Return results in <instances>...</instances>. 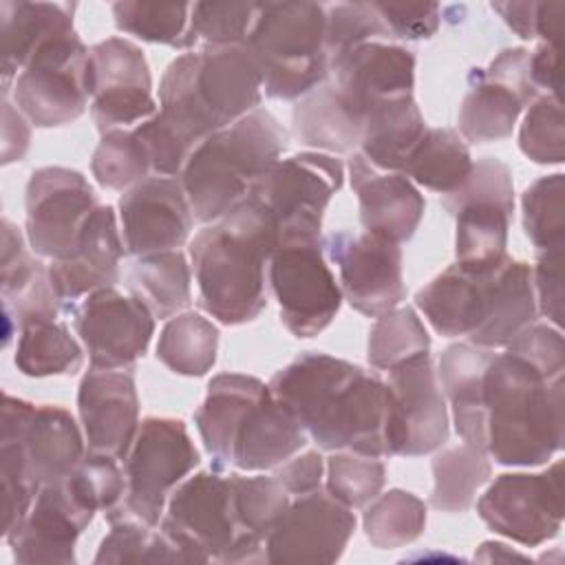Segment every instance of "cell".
<instances>
[{
    "instance_id": "25",
    "label": "cell",
    "mask_w": 565,
    "mask_h": 565,
    "mask_svg": "<svg viewBox=\"0 0 565 565\" xmlns=\"http://www.w3.org/2000/svg\"><path fill=\"white\" fill-rule=\"evenodd\" d=\"M86 452L126 459L139 430V397L130 371L90 369L77 391Z\"/></svg>"
},
{
    "instance_id": "4",
    "label": "cell",
    "mask_w": 565,
    "mask_h": 565,
    "mask_svg": "<svg viewBox=\"0 0 565 565\" xmlns=\"http://www.w3.org/2000/svg\"><path fill=\"white\" fill-rule=\"evenodd\" d=\"M263 79L243 44L205 46L170 62L159 84V119L192 150L256 110Z\"/></svg>"
},
{
    "instance_id": "33",
    "label": "cell",
    "mask_w": 565,
    "mask_h": 565,
    "mask_svg": "<svg viewBox=\"0 0 565 565\" xmlns=\"http://www.w3.org/2000/svg\"><path fill=\"white\" fill-rule=\"evenodd\" d=\"M494 349L475 347L470 342H457L444 349L439 358V380L444 395L452 408V422L463 444L486 452V426H483V373L492 360Z\"/></svg>"
},
{
    "instance_id": "2",
    "label": "cell",
    "mask_w": 565,
    "mask_h": 565,
    "mask_svg": "<svg viewBox=\"0 0 565 565\" xmlns=\"http://www.w3.org/2000/svg\"><path fill=\"white\" fill-rule=\"evenodd\" d=\"M486 455L501 466H541L563 448V375L550 377L523 358L494 353L483 373Z\"/></svg>"
},
{
    "instance_id": "48",
    "label": "cell",
    "mask_w": 565,
    "mask_h": 565,
    "mask_svg": "<svg viewBox=\"0 0 565 565\" xmlns=\"http://www.w3.org/2000/svg\"><path fill=\"white\" fill-rule=\"evenodd\" d=\"M324 490L347 508L369 505L384 488L386 468L377 457L360 452H335L327 459Z\"/></svg>"
},
{
    "instance_id": "53",
    "label": "cell",
    "mask_w": 565,
    "mask_h": 565,
    "mask_svg": "<svg viewBox=\"0 0 565 565\" xmlns=\"http://www.w3.org/2000/svg\"><path fill=\"white\" fill-rule=\"evenodd\" d=\"M505 351L523 358L541 373L550 377H561L565 371V351L561 329L550 324H530L519 335H514Z\"/></svg>"
},
{
    "instance_id": "59",
    "label": "cell",
    "mask_w": 565,
    "mask_h": 565,
    "mask_svg": "<svg viewBox=\"0 0 565 565\" xmlns=\"http://www.w3.org/2000/svg\"><path fill=\"white\" fill-rule=\"evenodd\" d=\"M492 11L501 15V20L523 40H534L536 38V7L539 2H492Z\"/></svg>"
},
{
    "instance_id": "38",
    "label": "cell",
    "mask_w": 565,
    "mask_h": 565,
    "mask_svg": "<svg viewBox=\"0 0 565 565\" xmlns=\"http://www.w3.org/2000/svg\"><path fill=\"white\" fill-rule=\"evenodd\" d=\"M128 282L132 296L141 298L154 318H174L192 302L190 265L179 249L137 256Z\"/></svg>"
},
{
    "instance_id": "32",
    "label": "cell",
    "mask_w": 565,
    "mask_h": 565,
    "mask_svg": "<svg viewBox=\"0 0 565 565\" xmlns=\"http://www.w3.org/2000/svg\"><path fill=\"white\" fill-rule=\"evenodd\" d=\"M267 391L269 384L243 373H221L210 380L205 399L194 413V424L216 470L230 468L234 435L249 406Z\"/></svg>"
},
{
    "instance_id": "49",
    "label": "cell",
    "mask_w": 565,
    "mask_h": 565,
    "mask_svg": "<svg viewBox=\"0 0 565 565\" xmlns=\"http://www.w3.org/2000/svg\"><path fill=\"white\" fill-rule=\"evenodd\" d=\"M391 31L375 4L366 2H342L327 7V26H324V51L331 64L349 53L351 49L366 42H386L391 40Z\"/></svg>"
},
{
    "instance_id": "30",
    "label": "cell",
    "mask_w": 565,
    "mask_h": 565,
    "mask_svg": "<svg viewBox=\"0 0 565 565\" xmlns=\"http://www.w3.org/2000/svg\"><path fill=\"white\" fill-rule=\"evenodd\" d=\"M492 274L455 263L415 294V305L439 335H472L488 313Z\"/></svg>"
},
{
    "instance_id": "35",
    "label": "cell",
    "mask_w": 565,
    "mask_h": 565,
    "mask_svg": "<svg viewBox=\"0 0 565 565\" xmlns=\"http://www.w3.org/2000/svg\"><path fill=\"white\" fill-rule=\"evenodd\" d=\"M291 119L296 137L318 152L342 154L360 148L362 124L347 110L329 79L298 99Z\"/></svg>"
},
{
    "instance_id": "23",
    "label": "cell",
    "mask_w": 565,
    "mask_h": 565,
    "mask_svg": "<svg viewBox=\"0 0 565 565\" xmlns=\"http://www.w3.org/2000/svg\"><path fill=\"white\" fill-rule=\"evenodd\" d=\"M119 221L126 254L148 256L179 249L194 214L179 177H148L121 194Z\"/></svg>"
},
{
    "instance_id": "20",
    "label": "cell",
    "mask_w": 565,
    "mask_h": 565,
    "mask_svg": "<svg viewBox=\"0 0 565 565\" xmlns=\"http://www.w3.org/2000/svg\"><path fill=\"white\" fill-rule=\"evenodd\" d=\"M353 530L355 516L351 508L318 488L289 501L265 539V561L335 563L344 554Z\"/></svg>"
},
{
    "instance_id": "39",
    "label": "cell",
    "mask_w": 565,
    "mask_h": 565,
    "mask_svg": "<svg viewBox=\"0 0 565 565\" xmlns=\"http://www.w3.org/2000/svg\"><path fill=\"white\" fill-rule=\"evenodd\" d=\"M218 351V329L194 311L177 313L166 322L157 342V358L177 375L201 377Z\"/></svg>"
},
{
    "instance_id": "1",
    "label": "cell",
    "mask_w": 565,
    "mask_h": 565,
    "mask_svg": "<svg viewBox=\"0 0 565 565\" xmlns=\"http://www.w3.org/2000/svg\"><path fill=\"white\" fill-rule=\"evenodd\" d=\"M269 391L322 450L395 455V402L375 371L329 353H302L269 380Z\"/></svg>"
},
{
    "instance_id": "16",
    "label": "cell",
    "mask_w": 565,
    "mask_h": 565,
    "mask_svg": "<svg viewBox=\"0 0 565 565\" xmlns=\"http://www.w3.org/2000/svg\"><path fill=\"white\" fill-rule=\"evenodd\" d=\"M86 86L90 117L102 135L141 124L157 113L146 55L126 38H106L88 49Z\"/></svg>"
},
{
    "instance_id": "37",
    "label": "cell",
    "mask_w": 565,
    "mask_h": 565,
    "mask_svg": "<svg viewBox=\"0 0 565 565\" xmlns=\"http://www.w3.org/2000/svg\"><path fill=\"white\" fill-rule=\"evenodd\" d=\"M472 157L459 132L450 128H426L411 150L402 174L437 194H450L463 185L472 170Z\"/></svg>"
},
{
    "instance_id": "58",
    "label": "cell",
    "mask_w": 565,
    "mask_h": 565,
    "mask_svg": "<svg viewBox=\"0 0 565 565\" xmlns=\"http://www.w3.org/2000/svg\"><path fill=\"white\" fill-rule=\"evenodd\" d=\"M561 46L543 42L534 53H530V79L536 90H545L543 95H552L561 99Z\"/></svg>"
},
{
    "instance_id": "6",
    "label": "cell",
    "mask_w": 565,
    "mask_h": 565,
    "mask_svg": "<svg viewBox=\"0 0 565 565\" xmlns=\"http://www.w3.org/2000/svg\"><path fill=\"white\" fill-rule=\"evenodd\" d=\"M287 141V130L265 108L203 139L179 177L194 218L216 223L243 203L252 183L280 159Z\"/></svg>"
},
{
    "instance_id": "60",
    "label": "cell",
    "mask_w": 565,
    "mask_h": 565,
    "mask_svg": "<svg viewBox=\"0 0 565 565\" xmlns=\"http://www.w3.org/2000/svg\"><path fill=\"white\" fill-rule=\"evenodd\" d=\"M563 15H565V2H539L536 38H543V42H547V44L561 46Z\"/></svg>"
},
{
    "instance_id": "43",
    "label": "cell",
    "mask_w": 565,
    "mask_h": 565,
    "mask_svg": "<svg viewBox=\"0 0 565 565\" xmlns=\"http://www.w3.org/2000/svg\"><path fill=\"white\" fill-rule=\"evenodd\" d=\"M364 534L377 550H395L413 543L426 527V505L419 497L406 490H388L377 494L364 516Z\"/></svg>"
},
{
    "instance_id": "9",
    "label": "cell",
    "mask_w": 565,
    "mask_h": 565,
    "mask_svg": "<svg viewBox=\"0 0 565 565\" xmlns=\"http://www.w3.org/2000/svg\"><path fill=\"white\" fill-rule=\"evenodd\" d=\"M441 205L455 216V256L468 271H492L505 258L508 230L514 212V183L510 168L483 157L472 163L463 185L441 196Z\"/></svg>"
},
{
    "instance_id": "27",
    "label": "cell",
    "mask_w": 565,
    "mask_h": 565,
    "mask_svg": "<svg viewBox=\"0 0 565 565\" xmlns=\"http://www.w3.org/2000/svg\"><path fill=\"white\" fill-rule=\"evenodd\" d=\"M126 254L115 210L99 205L86 221L77 249L62 260H51L49 276L62 302H75L119 280V260Z\"/></svg>"
},
{
    "instance_id": "10",
    "label": "cell",
    "mask_w": 565,
    "mask_h": 565,
    "mask_svg": "<svg viewBox=\"0 0 565 565\" xmlns=\"http://www.w3.org/2000/svg\"><path fill=\"white\" fill-rule=\"evenodd\" d=\"M344 183V166L335 154L298 152L278 159L258 177L247 196L269 214L278 245L296 238H320L322 216Z\"/></svg>"
},
{
    "instance_id": "31",
    "label": "cell",
    "mask_w": 565,
    "mask_h": 565,
    "mask_svg": "<svg viewBox=\"0 0 565 565\" xmlns=\"http://www.w3.org/2000/svg\"><path fill=\"white\" fill-rule=\"evenodd\" d=\"M73 2H24L2 0V97L33 55L51 40L73 33Z\"/></svg>"
},
{
    "instance_id": "55",
    "label": "cell",
    "mask_w": 565,
    "mask_h": 565,
    "mask_svg": "<svg viewBox=\"0 0 565 565\" xmlns=\"http://www.w3.org/2000/svg\"><path fill=\"white\" fill-rule=\"evenodd\" d=\"M536 309L556 327L563 324V249L543 252L532 269Z\"/></svg>"
},
{
    "instance_id": "14",
    "label": "cell",
    "mask_w": 565,
    "mask_h": 565,
    "mask_svg": "<svg viewBox=\"0 0 565 565\" xmlns=\"http://www.w3.org/2000/svg\"><path fill=\"white\" fill-rule=\"evenodd\" d=\"M563 461L543 472L499 475L477 501L481 521L525 547L554 539L563 527Z\"/></svg>"
},
{
    "instance_id": "8",
    "label": "cell",
    "mask_w": 565,
    "mask_h": 565,
    "mask_svg": "<svg viewBox=\"0 0 565 565\" xmlns=\"http://www.w3.org/2000/svg\"><path fill=\"white\" fill-rule=\"evenodd\" d=\"M159 523L190 563L265 561V541L252 536L238 519L232 475L216 468L183 479Z\"/></svg>"
},
{
    "instance_id": "12",
    "label": "cell",
    "mask_w": 565,
    "mask_h": 565,
    "mask_svg": "<svg viewBox=\"0 0 565 565\" xmlns=\"http://www.w3.org/2000/svg\"><path fill=\"white\" fill-rule=\"evenodd\" d=\"M267 276L280 320L296 338H313L324 331L344 300L327 265L322 238L280 243L267 263Z\"/></svg>"
},
{
    "instance_id": "45",
    "label": "cell",
    "mask_w": 565,
    "mask_h": 565,
    "mask_svg": "<svg viewBox=\"0 0 565 565\" xmlns=\"http://www.w3.org/2000/svg\"><path fill=\"white\" fill-rule=\"evenodd\" d=\"M110 532L102 539L95 563H190L188 556L159 530L132 519L108 521Z\"/></svg>"
},
{
    "instance_id": "47",
    "label": "cell",
    "mask_w": 565,
    "mask_h": 565,
    "mask_svg": "<svg viewBox=\"0 0 565 565\" xmlns=\"http://www.w3.org/2000/svg\"><path fill=\"white\" fill-rule=\"evenodd\" d=\"M95 181L108 190H128L148 179L150 161L135 130H110L102 135L90 161Z\"/></svg>"
},
{
    "instance_id": "41",
    "label": "cell",
    "mask_w": 565,
    "mask_h": 565,
    "mask_svg": "<svg viewBox=\"0 0 565 565\" xmlns=\"http://www.w3.org/2000/svg\"><path fill=\"white\" fill-rule=\"evenodd\" d=\"M113 18L119 31L150 44L190 49L196 44L192 2H115Z\"/></svg>"
},
{
    "instance_id": "28",
    "label": "cell",
    "mask_w": 565,
    "mask_h": 565,
    "mask_svg": "<svg viewBox=\"0 0 565 565\" xmlns=\"http://www.w3.org/2000/svg\"><path fill=\"white\" fill-rule=\"evenodd\" d=\"M2 305H4V344L11 338V324L18 329L38 322H51L62 309V298L55 291L49 267L31 258L24 247L20 230L4 218L2 221Z\"/></svg>"
},
{
    "instance_id": "50",
    "label": "cell",
    "mask_w": 565,
    "mask_h": 565,
    "mask_svg": "<svg viewBox=\"0 0 565 565\" xmlns=\"http://www.w3.org/2000/svg\"><path fill=\"white\" fill-rule=\"evenodd\" d=\"M521 152L541 166H558L565 159V130L561 99L552 95H539L519 130Z\"/></svg>"
},
{
    "instance_id": "56",
    "label": "cell",
    "mask_w": 565,
    "mask_h": 565,
    "mask_svg": "<svg viewBox=\"0 0 565 565\" xmlns=\"http://www.w3.org/2000/svg\"><path fill=\"white\" fill-rule=\"evenodd\" d=\"M322 472H324V461L320 452L309 450L305 455H294L285 463H280L274 472L278 483L294 497L313 492L322 483Z\"/></svg>"
},
{
    "instance_id": "44",
    "label": "cell",
    "mask_w": 565,
    "mask_h": 565,
    "mask_svg": "<svg viewBox=\"0 0 565 565\" xmlns=\"http://www.w3.org/2000/svg\"><path fill=\"white\" fill-rule=\"evenodd\" d=\"M430 335L411 307H395L377 316L369 331L366 358L373 369L391 371L393 366L428 353Z\"/></svg>"
},
{
    "instance_id": "19",
    "label": "cell",
    "mask_w": 565,
    "mask_h": 565,
    "mask_svg": "<svg viewBox=\"0 0 565 565\" xmlns=\"http://www.w3.org/2000/svg\"><path fill=\"white\" fill-rule=\"evenodd\" d=\"M73 327L90 366L115 371L146 353L154 333V316L141 298L106 287L73 307Z\"/></svg>"
},
{
    "instance_id": "22",
    "label": "cell",
    "mask_w": 565,
    "mask_h": 565,
    "mask_svg": "<svg viewBox=\"0 0 565 565\" xmlns=\"http://www.w3.org/2000/svg\"><path fill=\"white\" fill-rule=\"evenodd\" d=\"M97 508L73 479L40 488L24 521L7 536L18 563H75L77 536L88 527Z\"/></svg>"
},
{
    "instance_id": "15",
    "label": "cell",
    "mask_w": 565,
    "mask_h": 565,
    "mask_svg": "<svg viewBox=\"0 0 565 565\" xmlns=\"http://www.w3.org/2000/svg\"><path fill=\"white\" fill-rule=\"evenodd\" d=\"M26 241L51 260L68 258L79 243L88 216L99 207L86 177L62 166L31 172L26 183Z\"/></svg>"
},
{
    "instance_id": "11",
    "label": "cell",
    "mask_w": 565,
    "mask_h": 565,
    "mask_svg": "<svg viewBox=\"0 0 565 565\" xmlns=\"http://www.w3.org/2000/svg\"><path fill=\"white\" fill-rule=\"evenodd\" d=\"M196 466L199 450L181 419L146 417L126 457L124 501L106 519L132 516L154 527L163 516L172 490Z\"/></svg>"
},
{
    "instance_id": "18",
    "label": "cell",
    "mask_w": 565,
    "mask_h": 565,
    "mask_svg": "<svg viewBox=\"0 0 565 565\" xmlns=\"http://www.w3.org/2000/svg\"><path fill=\"white\" fill-rule=\"evenodd\" d=\"M475 79L459 106V137L472 143L510 137L523 108L539 97L530 79V51L503 49Z\"/></svg>"
},
{
    "instance_id": "7",
    "label": "cell",
    "mask_w": 565,
    "mask_h": 565,
    "mask_svg": "<svg viewBox=\"0 0 565 565\" xmlns=\"http://www.w3.org/2000/svg\"><path fill=\"white\" fill-rule=\"evenodd\" d=\"M327 7L318 2H258L243 46L271 99H300L329 77Z\"/></svg>"
},
{
    "instance_id": "13",
    "label": "cell",
    "mask_w": 565,
    "mask_h": 565,
    "mask_svg": "<svg viewBox=\"0 0 565 565\" xmlns=\"http://www.w3.org/2000/svg\"><path fill=\"white\" fill-rule=\"evenodd\" d=\"M88 49L77 33L46 42L13 82L18 110L38 128L75 121L88 106Z\"/></svg>"
},
{
    "instance_id": "42",
    "label": "cell",
    "mask_w": 565,
    "mask_h": 565,
    "mask_svg": "<svg viewBox=\"0 0 565 565\" xmlns=\"http://www.w3.org/2000/svg\"><path fill=\"white\" fill-rule=\"evenodd\" d=\"M13 362L29 377L73 375L82 369L84 351L66 324L51 320L20 329Z\"/></svg>"
},
{
    "instance_id": "17",
    "label": "cell",
    "mask_w": 565,
    "mask_h": 565,
    "mask_svg": "<svg viewBox=\"0 0 565 565\" xmlns=\"http://www.w3.org/2000/svg\"><path fill=\"white\" fill-rule=\"evenodd\" d=\"M327 258L338 267L342 298L362 316L377 318L406 298L402 249L371 232H331L322 238Z\"/></svg>"
},
{
    "instance_id": "24",
    "label": "cell",
    "mask_w": 565,
    "mask_h": 565,
    "mask_svg": "<svg viewBox=\"0 0 565 565\" xmlns=\"http://www.w3.org/2000/svg\"><path fill=\"white\" fill-rule=\"evenodd\" d=\"M388 386L395 402V455L417 457L441 448L450 422L430 353L393 366Z\"/></svg>"
},
{
    "instance_id": "29",
    "label": "cell",
    "mask_w": 565,
    "mask_h": 565,
    "mask_svg": "<svg viewBox=\"0 0 565 565\" xmlns=\"http://www.w3.org/2000/svg\"><path fill=\"white\" fill-rule=\"evenodd\" d=\"M307 444V433L289 408L267 391L245 413L230 452V466L247 472L278 468Z\"/></svg>"
},
{
    "instance_id": "61",
    "label": "cell",
    "mask_w": 565,
    "mask_h": 565,
    "mask_svg": "<svg viewBox=\"0 0 565 565\" xmlns=\"http://www.w3.org/2000/svg\"><path fill=\"white\" fill-rule=\"evenodd\" d=\"M475 558H477V561H512V558L525 561L527 556L521 554V552L510 550V547L503 545V543L486 541V543H481V547H479V552L475 554Z\"/></svg>"
},
{
    "instance_id": "3",
    "label": "cell",
    "mask_w": 565,
    "mask_h": 565,
    "mask_svg": "<svg viewBox=\"0 0 565 565\" xmlns=\"http://www.w3.org/2000/svg\"><path fill=\"white\" fill-rule=\"evenodd\" d=\"M276 247L278 236L269 214L245 196L190 243L199 305L227 327L256 320L267 305L265 265Z\"/></svg>"
},
{
    "instance_id": "54",
    "label": "cell",
    "mask_w": 565,
    "mask_h": 565,
    "mask_svg": "<svg viewBox=\"0 0 565 565\" xmlns=\"http://www.w3.org/2000/svg\"><path fill=\"white\" fill-rule=\"evenodd\" d=\"M393 38L428 40L441 24V9L435 2L426 4H382L373 2Z\"/></svg>"
},
{
    "instance_id": "21",
    "label": "cell",
    "mask_w": 565,
    "mask_h": 565,
    "mask_svg": "<svg viewBox=\"0 0 565 565\" xmlns=\"http://www.w3.org/2000/svg\"><path fill=\"white\" fill-rule=\"evenodd\" d=\"M327 79L364 128V119L380 106L413 97L415 55L391 42H366L338 57Z\"/></svg>"
},
{
    "instance_id": "46",
    "label": "cell",
    "mask_w": 565,
    "mask_h": 565,
    "mask_svg": "<svg viewBox=\"0 0 565 565\" xmlns=\"http://www.w3.org/2000/svg\"><path fill=\"white\" fill-rule=\"evenodd\" d=\"M523 230L539 252L563 249L565 179L561 172L536 179L521 196Z\"/></svg>"
},
{
    "instance_id": "57",
    "label": "cell",
    "mask_w": 565,
    "mask_h": 565,
    "mask_svg": "<svg viewBox=\"0 0 565 565\" xmlns=\"http://www.w3.org/2000/svg\"><path fill=\"white\" fill-rule=\"evenodd\" d=\"M31 141V130L26 117L9 104V95L2 97V163L20 161Z\"/></svg>"
},
{
    "instance_id": "52",
    "label": "cell",
    "mask_w": 565,
    "mask_h": 565,
    "mask_svg": "<svg viewBox=\"0 0 565 565\" xmlns=\"http://www.w3.org/2000/svg\"><path fill=\"white\" fill-rule=\"evenodd\" d=\"M258 2H192L196 40L207 46H238L247 40Z\"/></svg>"
},
{
    "instance_id": "51",
    "label": "cell",
    "mask_w": 565,
    "mask_h": 565,
    "mask_svg": "<svg viewBox=\"0 0 565 565\" xmlns=\"http://www.w3.org/2000/svg\"><path fill=\"white\" fill-rule=\"evenodd\" d=\"M234 501L243 527L265 541L276 521L289 505V492L276 477H241L232 475Z\"/></svg>"
},
{
    "instance_id": "40",
    "label": "cell",
    "mask_w": 565,
    "mask_h": 565,
    "mask_svg": "<svg viewBox=\"0 0 565 565\" xmlns=\"http://www.w3.org/2000/svg\"><path fill=\"white\" fill-rule=\"evenodd\" d=\"M433 477L430 505L452 514L466 512L477 490L490 479V461L483 450L468 444L446 448L433 459Z\"/></svg>"
},
{
    "instance_id": "5",
    "label": "cell",
    "mask_w": 565,
    "mask_h": 565,
    "mask_svg": "<svg viewBox=\"0 0 565 565\" xmlns=\"http://www.w3.org/2000/svg\"><path fill=\"white\" fill-rule=\"evenodd\" d=\"M86 455V441L66 408L4 393L0 477L4 539L24 521L40 488L71 475Z\"/></svg>"
},
{
    "instance_id": "36",
    "label": "cell",
    "mask_w": 565,
    "mask_h": 565,
    "mask_svg": "<svg viewBox=\"0 0 565 565\" xmlns=\"http://www.w3.org/2000/svg\"><path fill=\"white\" fill-rule=\"evenodd\" d=\"M426 132V121L413 97L380 106L364 119L360 152L384 172H402L411 150Z\"/></svg>"
},
{
    "instance_id": "26",
    "label": "cell",
    "mask_w": 565,
    "mask_h": 565,
    "mask_svg": "<svg viewBox=\"0 0 565 565\" xmlns=\"http://www.w3.org/2000/svg\"><path fill=\"white\" fill-rule=\"evenodd\" d=\"M349 172L364 232L384 236L397 245L411 241L426 210L417 185L402 172L377 170L362 152L351 154Z\"/></svg>"
},
{
    "instance_id": "34",
    "label": "cell",
    "mask_w": 565,
    "mask_h": 565,
    "mask_svg": "<svg viewBox=\"0 0 565 565\" xmlns=\"http://www.w3.org/2000/svg\"><path fill=\"white\" fill-rule=\"evenodd\" d=\"M536 313L532 267L508 256L492 274L488 313L479 329L468 335V342L483 349L508 347L514 335L536 320Z\"/></svg>"
}]
</instances>
